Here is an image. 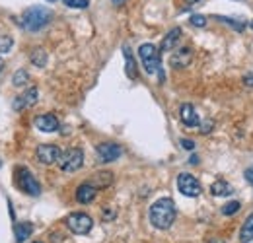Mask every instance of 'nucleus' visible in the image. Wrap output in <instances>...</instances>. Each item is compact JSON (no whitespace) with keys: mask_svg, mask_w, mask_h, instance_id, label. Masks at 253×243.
Returning a JSON list of instances; mask_svg holds the SVG:
<instances>
[{"mask_svg":"<svg viewBox=\"0 0 253 243\" xmlns=\"http://www.w3.org/2000/svg\"><path fill=\"white\" fill-rule=\"evenodd\" d=\"M66 226H68V230L74 232L76 236H86V234L92 230L94 222H92V218H90L88 214L74 212L66 218Z\"/></svg>","mask_w":253,"mask_h":243,"instance_id":"nucleus-5","label":"nucleus"},{"mask_svg":"<svg viewBox=\"0 0 253 243\" xmlns=\"http://www.w3.org/2000/svg\"><path fill=\"white\" fill-rule=\"evenodd\" d=\"M97 195V189H95L92 183H84L76 189V201L82 202V204H90Z\"/></svg>","mask_w":253,"mask_h":243,"instance_id":"nucleus-13","label":"nucleus"},{"mask_svg":"<svg viewBox=\"0 0 253 243\" xmlns=\"http://www.w3.org/2000/svg\"><path fill=\"white\" fill-rule=\"evenodd\" d=\"M138 57L142 61V66L146 70V74L158 76L160 80H164V70H162V61H160V49L152 43H144L138 49Z\"/></svg>","mask_w":253,"mask_h":243,"instance_id":"nucleus-3","label":"nucleus"},{"mask_svg":"<svg viewBox=\"0 0 253 243\" xmlns=\"http://www.w3.org/2000/svg\"><path fill=\"white\" fill-rule=\"evenodd\" d=\"M59 158H61V148L55 146V144H41V146L37 148V160H39L41 163H45V165L57 163Z\"/></svg>","mask_w":253,"mask_h":243,"instance_id":"nucleus-8","label":"nucleus"},{"mask_svg":"<svg viewBox=\"0 0 253 243\" xmlns=\"http://www.w3.org/2000/svg\"><path fill=\"white\" fill-rule=\"evenodd\" d=\"M177 189L185 197H199L201 195V183L197 181L191 173H181L177 177Z\"/></svg>","mask_w":253,"mask_h":243,"instance_id":"nucleus-7","label":"nucleus"},{"mask_svg":"<svg viewBox=\"0 0 253 243\" xmlns=\"http://www.w3.org/2000/svg\"><path fill=\"white\" fill-rule=\"evenodd\" d=\"M64 4L68 8H78V10H84L90 6V0H64Z\"/></svg>","mask_w":253,"mask_h":243,"instance_id":"nucleus-24","label":"nucleus"},{"mask_svg":"<svg viewBox=\"0 0 253 243\" xmlns=\"http://www.w3.org/2000/svg\"><path fill=\"white\" fill-rule=\"evenodd\" d=\"M211 193L214 195V197H230L232 193H234V189H232V185L226 181H214L211 185Z\"/></svg>","mask_w":253,"mask_h":243,"instance_id":"nucleus-17","label":"nucleus"},{"mask_svg":"<svg viewBox=\"0 0 253 243\" xmlns=\"http://www.w3.org/2000/svg\"><path fill=\"white\" fill-rule=\"evenodd\" d=\"M28 80H30V76H28L26 70H16V74H14V78H12V84H14L16 88H20V86L28 84Z\"/></svg>","mask_w":253,"mask_h":243,"instance_id":"nucleus-21","label":"nucleus"},{"mask_svg":"<svg viewBox=\"0 0 253 243\" xmlns=\"http://www.w3.org/2000/svg\"><path fill=\"white\" fill-rule=\"evenodd\" d=\"M191 59H193V51L189 47H183V49H177L173 55H171V66L173 68H185L187 64H191Z\"/></svg>","mask_w":253,"mask_h":243,"instance_id":"nucleus-12","label":"nucleus"},{"mask_svg":"<svg viewBox=\"0 0 253 243\" xmlns=\"http://www.w3.org/2000/svg\"><path fill=\"white\" fill-rule=\"evenodd\" d=\"M179 117H181V121L185 126H189V128H195V126H199V113L195 111V107L191 105V103H183L181 107H179Z\"/></svg>","mask_w":253,"mask_h":243,"instance_id":"nucleus-11","label":"nucleus"},{"mask_svg":"<svg viewBox=\"0 0 253 243\" xmlns=\"http://www.w3.org/2000/svg\"><path fill=\"white\" fill-rule=\"evenodd\" d=\"M20 189H22L24 193L32 195V197H37V195L41 193V187H39V183H37V179L32 175L30 169H22V171H20Z\"/></svg>","mask_w":253,"mask_h":243,"instance_id":"nucleus-9","label":"nucleus"},{"mask_svg":"<svg viewBox=\"0 0 253 243\" xmlns=\"http://www.w3.org/2000/svg\"><path fill=\"white\" fill-rule=\"evenodd\" d=\"M244 177H246V181L253 185V165H250L248 169H246V173H244Z\"/></svg>","mask_w":253,"mask_h":243,"instance_id":"nucleus-26","label":"nucleus"},{"mask_svg":"<svg viewBox=\"0 0 253 243\" xmlns=\"http://www.w3.org/2000/svg\"><path fill=\"white\" fill-rule=\"evenodd\" d=\"M30 61H32V64H35V66H45L47 64V53L43 51V49H33L32 55H30Z\"/></svg>","mask_w":253,"mask_h":243,"instance_id":"nucleus-20","label":"nucleus"},{"mask_svg":"<svg viewBox=\"0 0 253 243\" xmlns=\"http://www.w3.org/2000/svg\"><path fill=\"white\" fill-rule=\"evenodd\" d=\"M240 208H242V204H240L238 201H230L228 204H224V206H222V214H224V216H232V214L238 212Z\"/></svg>","mask_w":253,"mask_h":243,"instance_id":"nucleus-22","label":"nucleus"},{"mask_svg":"<svg viewBox=\"0 0 253 243\" xmlns=\"http://www.w3.org/2000/svg\"><path fill=\"white\" fill-rule=\"evenodd\" d=\"M95 154H97V160L103 162V163H109V162H115L117 158H121L123 154V148L115 142H103L95 148Z\"/></svg>","mask_w":253,"mask_h":243,"instance_id":"nucleus-6","label":"nucleus"},{"mask_svg":"<svg viewBox=\"0 0 253 243\" xmlns=\"http://www.w3.org/2000/svg\"><path fill=\"white\" fill-rule=\"evenodd\" d=\"M179 37H181V30H179V28H173V30L169 31V33H168V35L162 39L160 51L168 53V51H173V49H177V41H179Z\"/></svg>","mask_w":253,"mask_h":243,"instance_id":"nucleus-15","label":"nucleus"},{"mask_svg":"<svg viewBox=\"0 0 253 243\" xmlns=\"http://www.w3.org/2000/svg\"><path fill=\"white\" fill-rule=\"evenodd\" d=\"M51 18H53V14H51V10H47L45 6H32V8H28L24 14H22V20H20V24H22V28L26 31H39L43 30L49 22H51Z\"/></svg>","mask_w":253,"mask_h":243,"instance_id":"nucleus-2","label":"nucleus"},{"mask_svg":"<svg viewBox=\"0 0 253 243\" xmlns=\"http://www.w3.org/2000/svg\"><path fill=\"white\" fill-rule=\"evenodd\" d=\"M211 128H212V121H205V122H203V128H201V132H205V134H207Z\"/></svg>","mask_w":253,"mask_h":243,"instance_id":"nucleus-29","label":"nucleus"},{"mask_svg":"<svg viewBox=\"0 0 253 243\" xmlns=\"http://www.w3.org/2000/svg\"><path fill=\"white\" fill-rule=\"evenodd\" d=\"M181 146L187 148V150H193V148H195V142L189 140V138H181Z\"/></svg>","mask_w":253,"mask_h":243,"instance_id":"nucleus-27","label":"nucleus"},{"mask_svg":"<svg viewBox=\"0 0 253 243\" xmlns=\"http://www.w3.org/2000/svg\"><path fill=\"white\" fill-rule=\"evenodd\" d=\"M191 26H195V28H205V26H207V18L201 16V14H195V16H191Z\"/></svg>","mask_w":253,"mask_h":243,"instance_id":"nucleus-25","label":"nucleus"},{"mask_svg":"<svg viewBox=\"0 0 253 243\" xmlns=\"http://www.w3.org/2000/svg\"><path fill=\"white\" fill-rule=\"evenodd\" d=\"M252 28H253V22H252Z\"/></svg>","mask_w":253,"mask_h":243,"instance_id":"nucleus-35","label":"nucleus"},{"mask_svg":"<svg viewBox=\"0 0 253 243\" xmlns=\"http://www.w3.org/2000/svg\"><path fill=\"white\" fill-rule=\"evenodd\" d=\"M33 243H41V242H33Z\"/></svg>","mask_w":253,"mask_h":243,"instance_id":"nucleus-34","label":"nucleus"},{"mask_svg":"<svg viewBox=\"0 0 253 243\" xmlns=\"http://www.w3.org/2000/svg\"><path fill=\"white\" fill-rule=\"evenodd\" d=\"M12 45H14L12 37H8V35H0V55H6V53H10Z\"/></svg>","mask_w":253,"mask_h":243,"instance_id":"nucleus-23","label":"nucleus"},{"mask_svg":"<svg viewBox=\"0 0 253 243\" xmlns=\"http://www.w3.org/2000/svg\"><path fill=\"white\" fill-rule=\"evenodd\" d=\"M14 234H16V242H26L30 236L33 234V226L30 222H22V224H16L14 226Z\"/></svg>","mask_w":253,"mask_h":243,"instance_id":"nucleus-16","label":"nucleus"},{"mask_svg":"<svg viewBox=\"0 0 253 243\" xmlns=\"http://www.w3.org/2000/svg\"><path fill=\"white\" fill-rule=\"evenodd\" d=\"M240 242H242V243L253 242V214H250V216H248L246 224L242 226V232H240Z\"/></svg>","mask_w":253,"mask_h":243,"instance_id":"nucleus-18","label":"nucleus"},{"mask_svg":"<svg viewBox=\"0 0 253 243\" xmlns=\"http://www.w3.org/2000/svg\"><path fill=\"white\" fill-rule=\"evenodd\" d=\"M37 99H39L37 88H30V90H26L16 101H14V109L20 111V109H26V107H33V105L37 103Z\"/></svg>","mask_w":253,"mask_h":243,"instance_id":"nucleus-10","label":"nucleus"},{"mask_svg":"<svg viewBox=\"0 0 253 243\" xmlns=\"http://www.w3.org/2000/svg\"><path fill=\"white\" fill-rule=\"evenodd\" d=\"M2 68H4V61L0 59V72H2Z\"/></svg>","mask_w":253,"mask_h":243,"instance_id":"nucleus-31","label":"nucleus"},{"mask_svg":"<svg viewBox=\"0 0 253 243\" xmlns=\"http://www.w3.org/2000/svg\"><path fill=\"white\" fill-rule=\"evenodd\" d=\"M187 2H189V4H195V2H199V0H187Z\"/></svg>","mask_w":253,"mask_h":243,"instance_id":"nucleus-32","label":"nucleus"},{"mask_svg":"<svg viewBox=\"0 0 253 243\" xmlns=\"http://www.w3.org/2000/svg\"><path fill=\"white\" fill-rule=\"evenodd\" d=\"M123 55H125V72L128 78H136V64H134V57H132V53H130V49L128 47H123Z\"/></svg>","mask_w":253,"mask_h":243,"instance_id":"nucleus-19","label":"nucleus"},{"mask_svg":"<svg viewBox=\"0 0 253 243\" xmlns=\"http://www.w3.org/2000/svg\"><path fill=\"white\" fill-rule=\"evenodd\" d=\"M49 2H57V0H49Z\"/></svg>","mask_w":253,"mask_h":243,"instance_id":"nucleus-33","label":"nucleus"},{"mask_svg":"<svg viewBox=\"0 0 253 243\" xmlns=\"http://www.w3.org/2000/svg\"><path fill=\"white\" fill-rule=\"evenodd\" d=\"M244 84H246V86H253V72L244 76Z\"/></svg>","mask_w":253,"mask_h":243,"instance_id":"nucleus-28","label":"nucleus"},{"mask_svg":"<svg viewBox=\"0 0 253 243\" xmlns=\"http://www.w3.org/2000/svg\"><path fill=\"white\" fill-rule=\"evenodd\" d=\"M111 2H113V4H117V6H119V4H125L126 0H111Z\"/></svg>","mask_w":253,"mask_h":243,"instance_id":"nucleus-30","label":"nucleus"},{"mask_svg":"<svg viewBox=\"0 0 253 243\" xmlns=\"http://www.w3.org/2000/svg\"><path fill=\"white\" fill-rule=\"evenodd\" d=\"M35 126L41 132H55V130H59V119L55 115H39L35 119Z\"/></svg>","mask_w":253,"mask_h":243,"instance_id":"nucleus-14","label":"nucleus"},{"mask_svg":"<svg viewBox=\"0 0 253 243\" xmlns=\"http://www.w3.org/2000/svg\"><path fill=\"white\" fill-rule=\"evenodd\" d=\"M175 220V204L171 199H160L150 206V222L158 230H168L171 228Z\"/></svg>","mask_w":253,"mask_h":243,"instance_id":"nucleus-1","label":"nucleus"},{"mask_svg":"<svg viewBox=\"0 0 253 243\" xmlns=\"http://www.w3.org/2000/svg\"><path fill=\"white\" fill-rule=\"evenodd\" d=\"M82 163H84V152L80 148H70L64 154H61V158H59V167L64 173L78 171L82 167Z\"/></svg>","mask_w":253,"mask_h":243,"instance_id":"nucleus-4","label":"nucleus"}]
</instances>
